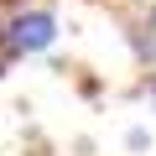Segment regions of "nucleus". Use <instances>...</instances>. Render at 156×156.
Instances as JSON below:
<instances>
[{
    "label": "nucleus",
    "mask_w": 156,
    "mask_h": 156,
    "mask_svg": "<svg viewBox=\"0 0 156 156\" xmlns=\"http://www.w3.org/2000/svg\"><path fill=\"white\" fill-rule=\"evenodd\" d=\"M0 52H5V26H0Z\"/></svg>",
    "instance_id": "4"
},
{
    "label": "nucleus",
    "mask_w": 156,
    "mask_h": 156,
    "mask_svg": "<svg viewBox=\"0 0 156 156\" xmlns=\"http://www.w3.org/2000/svg\"><path fill=\"white\" fill-rule=\"evenodd\" d=\"M125 146H130V151H146V146H151V130H146V125H130Z\"/></svg>",
    "instance_id": "3"
},
{
    "label": "nucleus",
    "mask_w": 156,
    "mask_h": 156,
    "mask_svg": "<svg viewBox=\"0 0 156 156\" xmlns=\"http://www.w3.org/2000/svg\"><path fill=\"white\" fill-rule=\"evenodd\" d=\"M0 73H5V62H0Z\"/></svg>",
    "instance_id": "5"
},
{
    "label": "nucleus",
    "mask_w": 156,
    "mask_h": 156,
    "mask_svg": "<svg viewBox=\"0 0 156 156\" xmlns=\"http://www.w3.org/2000/svg\"><path fill=\"white\" fill-rule=\"evenodd\" d=\"M57 37L52 11H16V21L5 26V57H26V52H47Z\"/></svg>",
    "instance_id": "1"
},
{
    "label": "nucleus",
    "mask_w": 156,
    "mask_h": 156,
    "mask_svg": "<svg viewBox=\"0 0 156 156\" xmlns=\"http://www.w3.org/2000/svg\"><path fill=\"white\" fill-rule=\"evenodd\" d=\"M130 42H135V52H140V62H151L156 68V5H151V16L130 31Z\"/></svg>",
    "instance_id": "2"
}]
</instances>
